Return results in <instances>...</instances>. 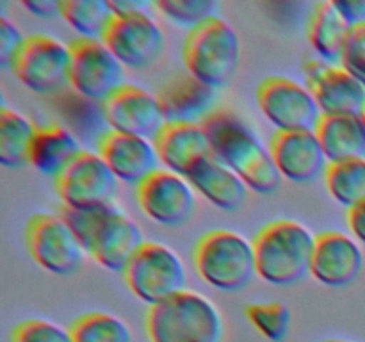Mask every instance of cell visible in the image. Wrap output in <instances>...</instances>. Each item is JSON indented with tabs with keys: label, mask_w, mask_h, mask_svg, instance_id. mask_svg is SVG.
I'll list each match as a JSON object with an SVG mask.
<instances>
[{
	"label": "cell",
	"mask_w": 365,
	"mask_h": 342,
	"mask_svg": "<svg viewBox=\"0 0 365 342\" xmlns=\"http://www.w3.org/2000/svg\"><path fill=\"white\" fill-rule=\"evenodd\" d=\"M269 152L282 178L294 184L316 182L330 166L316 130L277 132Z\"/></svg>",
	"instance_id": "cell-17"
},
{
	"label": "cell",
	"mask_w": 365,
	"mask_h": 342,
	"mask_svg": "<svg viewBox=\"0 0 365 342\" xmlns=\"http://www.w3.org/2000/svg\"><path fill=\"white\" fill-rule=\"evenodd\" d=\"M257 103L278 132L316 130L323 118L312 91L287 77H269L260 82Z\"/></svg>",
	"instance_id": "cell-9"
},
{
	"label": "cell",
	"mask_w": 365,
	"mask_h": 342,
	"mask_svg": "<svg viewBox=\"0 0 365 342\" xmlns=\"http://www.w3.org/2000/svg\"><path fill=\"white\" fill-rule=\"evenodd\" d=\"M364 269V252L355 237L342 232L317 235L310 274L324 287L351 285Z\"/></svg>",
	"instance_id": "cell-18"
},
{
	"label": "cell",
	"mask_w": 365,
	"mask_h": 342,
	"mask_svg": "<svg viewBox=\"0 0 365 342\" xmlns=\"http://www.w3.org/2000/svg\"><path fill=\"white\" fill-rule=\"evenodd\" d=\"M84 252L107 271L123 273L135 253L145 244L138 224L114 205L95 209H63Z\"/></svg>",
	"instance_id": "cell-2"
},
{
	"label": "cell",
	"mask_w": 365,
	"mask_h": 342,
	"mask_svg": "<svg viewBox=\"0 0 365 342\" xmlns=\"http://www.w3.org/2000/svg\"><path fill=\"white\" fill-rule=\"evenodd\" d=\"M339 11L344 14L346 20L355 25L365 24V0H348V2H335Z\"/></svg>",
	"instance_id": "cell-36"
},
{
	"label": "cell",
	"mask_w": 365,
	"mask_h": 342,
	"mask_svg": "<svg viewBox=\"0 0 365 342\" xmlns=\"http://www.w3.org/2000/svg\"><path fill=\"white\" fill-rule=\"evenodd\" d=\"M348 227L353 237L365 246V200L348 210Z\"/></svg>",
	"instance_id": "cell-35"
},
{
	"label": "cell",
	"mask_w": 365,
	"mask_h": 342,
	"mask_svg": "<svg viewBox=\"0 0 365 342\" xmlns=\"http://www.w3.org/2000/svg\"><path fill=\"white\" fill-rule=\"evenodd\" d=\"M362 120H364V125H365V109H364V113H362Z\"/></svg>",
	"instance_id": "cell-39"
},
{
	"label": "cell",
	"mask_w": 365,
	"mask_h": 342,
	"mask_svg": "<svg viewBox=\"0 0 365 342\" xmlns=\"http://www.w3.org/2000/svg\"><path fill=\"white\" fill-rule=\"evenodd\" d=\"M353 25L339 11L335 2H321L309 24V41L324 63H341Z\"/></svg>",
	"instance_id": "cell-25"
},
{
	"label": "cell",
	"mask_w": 365,
	"mask_h": 342,
	"mask_svg": "<svg viewBox=\"0 0 365 342\" xmlns=\"http://www.w3.org/2000/svg\"><path fill=\"white\" fill-rule=\"evenodd\" d=\"M146 333L150 342H223L225 323L209 298L184 291L150 306Z\"/></svg>",
	"instance_id": "cell-4"
},
{
	"label": "cell",
	"mask_w": 365,
	"mask_h": 342,
	"mask_svg": "<svg viewBox=\"0 0 365 342\" xmlns=\"http://www.w3.org/2000/svg\"><path fill=\"white\" fill-rule=\"evenodd\" d=\"M317 237L291 219L266 224L253 241L257 276L274 287H289L310 274Z\"/></svg>",
	"instance_id": "cell-3"
},
{
	"label": "cell",
	"mask_w": 365,
	"mask_h": 342,
	"mask_svg": "<svg viewBox=\"0 0 365 342\" xmlns=\"http://www.w3.org/2000/svg\"><path fill=\"white\" fill-rule=\"evenodd\" d=\"M84 150L78 139L61 125H48L36 130L29 162L46 177L56 180Z\"/></svg>",
	"instance_id": "cell-23"
},
{
	"label": "cell",
	"mask_w": 365,
	"mask_h": 342,
	"mask_svg": "<svg viewBox=\"0 0 365 342\" xmlns=\"http://www.w3.org/2000/svg\"><path fill=\"white\" fill-rule=\"evenodd\" d=\"M13 342H73L71 330L52 321L31 319L18 324L13 331Z\"/></svg>",
	"instance_id": "cell-32"
},
{
	"label": "cell",
	"mask_w": 365,
	"mask_h": 342,
	"mask_svg": "<svg viewBox=\"0 0 365 342\" xmlns=\"http://www.w3.org/2000/svg\"><path fill=\"white\" fill-rule=\"evenodd\" d=\"M27 248L34 262L57 276H70L81 269L82 244L63 216L36 214L27 224Z\"/></svg>",
	"instance_id": "cell-10"
},
{
	"label": "cell",
	"mask_w": 365,
	"mask_h": 342,
	"mask_svg": "<svg viewBox=\"0 0 365 342\" xmlns=\"http://www.w3.org/2000/svg\"><path fill=\"white\" fill-rule=\"evenodd\" d=\"M327 191L339 205L353 209L365 200V159L330 164L324 173Z\"/></svg>",
	"instance_id": "cell-28"
},
{
	"label": "cell",
	"mask_w": 365,
	"mask_h": 342,
	"mask_svg": "<svg viewBox=\"0 0 365 342\" xmlns=\"http://www.w3.org/2000/svg\"><path fill=\"white\" fill-rule=\"evenodd\" d=\"M118 182L100 153L82 152L56 178V191L68 209H95L114 205Z\"/></svg>",
	"instance_id": "cell-12"
},
{
	"label": "cell",
	"mask_w": 365,
	"mask_h": 342,
	"mask_svg": "<svg viewBox=\"0 0 365 342\" xmlns=\"http://www.w3.org/2000/svg\"><path fill=\"white\" fill-rule=\"evenodd\" d=\"M241 57L242 46L239 34L220 16L189 31L184 43V64L187 73L214 89L230 84L239 70Z\"/></svg>",
	"instance_id": "cell-6"
},
{
	"label": "cell",
	"mask_w": 365,
	"mask_h": 342,
	"mask_svg": "<svg viewBox=\"0 0 365 342\" xmlns=\"http://www.w3.org/2000/svg\"><path fill=\"white\" fill-rule=\"evenodd\" d=\"M341 66L365 86V24L355 25L351 28L342 53Z\"/></svg>",
	"instance_id": "cell-33"
},
{
	"label": "cell",
	"mask_w": 365,
	"mask_h": 342,
	"mask_svg": "<svg viewBox=\"0 0 365 342\" xmlns=\"http://www.w3.org/2000/svg\"><path fill=\"white\" fill-rule=\"evenodd\" d=\"M73 342H134L125 321L107 312H91L71 324Z\"/></svg>",
	"instance_id": "cell-29"
},
{
	"label": "cell",
	"mask_w": 365,
	"mask_h": 342,
	"mask_svg": "<svg viewBox=\"0 0 365 342\" xmlns=\"http://www.w3.org/2000/svg\"><path fill=\"white\" fill-rule=\"evenodd\" d=\"M212 157L245 180L250 191L271 195L282 185V175L255 130L228 109H216L202 121Z\"/></svg>",
	"instance_id": "cell-1"
},
{
	"label": "cell",
	"mask_w": 365,
	"mask_h": 342,
	"mask_svg": "<svg viewBox=\"0 0 365 342\" xmlns=\"http://www.w3.org/2000/svg\"><path fill=\"white\" fill-rule=\"evenodd\" d=\"M166 123H202L216 103V89L191 73L177 75L157 93Z\"/></svg>",
	"instance_id": "cell-21"
},
{
	"label": "cell",
	"mask_w": 365,
	"mask_h": 342,
	"mask_svg": "<svg viewBox=\"0 0 365 342\" xmlns=\"http://www.w3.org/2000/svg\"><path fill=\"white\" fill-rule=\"evenodd\" d=\"M24 34L20 28L7 18H0V64L2 68L13 66L14 59L25 45Z\"/></svg>",
	"instance_id": "cell-34"
},
{
	"label": "cell",
	"mask_w": 365,
	"mask_h": 342,
	"mask_svg": "<svg viewBox=\"0 0 365 342\" xmlns=\"http://www.w3.org/2000/svg\"><path fill=\"white\" fill-rule=\"evenodd\" d=\"M123 66L146 68L155 63L164 50L163 28L146 11L114 14L113 24L102 39Z\"/></svg>",
	"instance_id": "cell-14"
},
{
	"label": "cell",
	"mask_w": 365,
	"mask_h": 342,
	"mask_svg": "<svg viewBox=\"0 0 365 342\" xmlns=\"http://www.w3.org/2000/svg\"><path fill=\"white\" fill-rule=\"evenodd\" d=\"M102 120L113 132L155 139L166 125L159 98L135 84H123L100 103Z\"/></svg>",
	"instance_id": "cell-16"
},
{
	"label": "cell",
	"mask_w": 365,
	"mask_h": 342,
	"mask_svg": "<svg viewBox=\"0 0 365 342\" xmlns=\"http://www.w3.org/2000/svg\"><path fill=\"white\" fill-rule=\"evenodd\" d=\"M153 145L160 164L184 178L212 157L209 135L202 123H166L155 135Z\"/></svg>",
	"instance_id": "cell-20"
},
{
	"label": "cell",
	"mask_w": 365,
	"mask_h": 342,
	"mask_svg": "<svg viewBox=\"0 0 365 342\" xmlns=\"http://www.w3.org/2000/svg\"><path fill=\"white\" fill-rule=\"evenodd\" d=\"M70 52V86L78 96L102 103L123 86V64L103 41L75 39Z\"/></svg>",
	"instance_id": "cell-11"
},
{
	"label": "cell",
	"mask_w": 365,
	"mask_h": 342,
	"mask_svg": "<svg viewBox=\"0 0 365 342\" xmlns=\"http://www.w3.org/2000/svg\"><path fill=\"white\" fill-rule=\"evenodd\" d=\"M98 153L118 180L135 187L160 170L155 145L146 138L107 130L98 139Z\"/></svg>",
	"instance_id": "cell-19"
},
{
	"label": "cell",
	"mask_w": 365,
	"mask_h": 342,
	"mask_svg": "<svg viewBox=\"0 0 365 342\" xmlns=\"http://www.w3.org/2000/svg\"><path fill=\"white\" fill-rule=\"evenodd\" d=\"M303 73L323 116H362L365 86L349 71L323 59H310Z\"/></svg>",
	"instance_id": "cell-15"
},
{
	"label": "cell",
	"mask_w": 365,
	"mask_h": 342,
	"mask_svg": "<svg viewBox=\"0 0 365 342\" xmlns=\"http://www.w3.org/2000/svg\"><path fill=\"white\" fill-rule=\"evenodd\" d=\"M38 128L18 110L0 109V164L21 167L31 159L32 141Z\"/></svg>",
	"instance_id": "cell-26"
},
{
	"label": "cell",
	"mask_w": 365,
	"mask_h": 342,
	"mask_svg": "<svg viewBox=\"0 0 365 342\" xmlns=\"http://www.w3.org/2000/svg\"><path fill=\"white\" fill-rule=\"evenodd\" d=\"M252 326L269 342H285L292 324V314L282 303H253L246 309Z\"/></svg>",
	"instance_id": "cell-30"
},
{
	"label": "cell",
	"mask_w": 365,
	"mask_h": 342,
	"mask_svg": "<svg viewBox=\"0 0 365 342\" xmlns=\"http://www.w3.org/2000/svg\"><path fill=\"white\" fill-rule=\"evenodd\" d=\"M61 18L84 39L102 41L114 11L107 0H61Z\"/></svg>",
	"instance_id": "cell-27"
},
{
	"label": "cell",
	"mask_w": 365,
	"mask_h": 342,
	"mask_svg": "<svg viewBox=\"0 0 365 342\" xmlns=\"http://www.w3.org/2000/svg\"><path fill=\"white\" fill-rule=\"evenodd\" d=\"M195 266L200 278L216 291L239 292L257 274L255 246L237 232H209L196 244Z\"/></svg>",
	"instance_id": "cell-5"
},
{
	"label": "cell",
	"mask_w": 365,
	"mask_h": 342,
	"mask_svg": "<svg viewBox=\"0 0 365 342\" xmlns=\"http://www.w3.org/2000/svg\"><path fill=\"white\" fill-rule=\"evenodd\" d=\"M128 291L150 306H155L187 291V274L175 249L160 242H145L123 271Z\"/></svg>",
	"instance_id": "cell-7"
},
{
	"label": "cell",
	"mask_w": 365,
	"mask_h": 342,
	"mask_svg": "<svg viewBox=\"0 0 365 342\" xmlns=\"http://www.w3.org/2000/svg\"><path fill=\"white\" fill-rule=\"evenodd\" d=\"M316 134L330 164L365 159V125L362 116H323Z\"/></svg>",
	"instance_id": "cell-24"
},
{
	"label": "cell",
	"mask_w": 365,
	"mask_h": 342,
	"mask_svg": "<svg viewBox=\"0 0 365 342\" xmlns=\"http://www.w3.org/2000/svg\"><path fill=\"white\" fill-rule=\"evenodd\" d=\"M323 342H351V341H341V338H331V341H323Z\"/></svg>",
	"instance_id": "cell-38"
},
{
	"label": "cell",
	"mask_w": 365,
	"mask_h": 342,
	"mask_svg": "<svg viewBox=\"0 0 365 342\" xmlns=\"http://www.w3.org/2000/svg\"><path fill=\"white\" fill-rule=\"evenodd\" d=\"M138 205L148 219L163 227H180L196 209L195 189L187 178L168 170H157L135 187Z\"/></svg>",
	"instance_id": "cell-13"
},
{
	"label": "cell",
	"mask_w": 365,
	"mask_h": 342,
	"mask_svg": "<svg viewBox=\"0 0 365 342\" xmlns=\"http://www.w3.org/2000/svg\"><path fill=\"white\" fill-rule=\"evenodd\" d=\"M24 7L39 18L61 16V2L53 0H32V2H24Z\"/></svg>",
	"instance_id": "cell-37"
},
{
	"label": "cell",
	"mask_w": 365,
	"mask_h": 342,
	"mask_svg": "<svg viewBox=\"0 0 365 342\" xmlns=\"http://www.w3.org/2000/svg\"><path fill=\"white\" fill-rule=\"evenodd\" d=\"M189 184L214 207L227 212L239 210L248 198V185L241 177L225 166L223 162L209 157L187 177Z\"/></svg>",
	"instance_id": "cell-22"
},
{
	"label": "cell",
	"mask_w": 365,
	"mask_h": 342,
	"mask_svg": "<svg viewBox=\"0 0 365 342\" xmlns=\"http://www.w3.org/2000/svg\"><path fill=\"white\" fill-rule=\"evenodd\" d=\"M70 45L52 36L38 34L25 39L11 71L31 91L52 95L70 86Z\"/></svg>",
	"instance_id": "cell-8"
},
{
	"label": "cell",
	"mask_w": 365,
	"mask_h": 342,
	"mask_svg": "<svg viewBox=\"0 0 365 342\" xmlns=\"http://www.w3.org/2000/svg\"><path fill=\"white\" fill-rule=\"evenodd\" d=\"M153 7L170 21L191 31L212 18H217L220 11V4L212 0H159L153 4Z\"/></svg>",
	"instance_id": "cell-31"
}]
</instances>
